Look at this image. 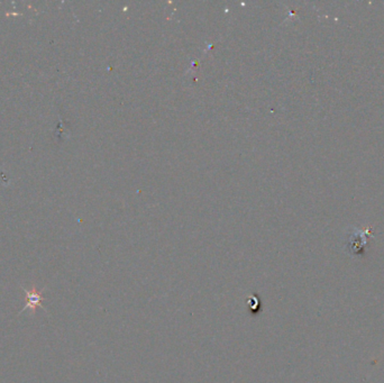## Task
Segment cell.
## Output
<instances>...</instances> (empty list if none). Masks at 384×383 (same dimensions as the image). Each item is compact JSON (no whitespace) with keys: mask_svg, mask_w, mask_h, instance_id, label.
Segmentation results:
<instances>
[{"mask_svg":"<svg viewBox=\"0 0 384 383\" xmlns=\"http://www.w3.org/2000/svg\"><path fill=\"white\" fill-rule=\"evenodd\" d=\"M371 236H372V233H371L370 227L365 228V230L353 228L351 233L348 234L346 242V248L348 253L355 256L363 255Z\"/></svg>","mask_w":384,"mask_h":383,"instance_id":"obj_1","label":"cell"},{"mask_svg":"<svg viewBox=\"0 0 384 383\" xmlns=\"http://www.w3.org/2000/svg\"><path fill=\"white\" fill-rule=\"evenodd\" d=\"M23 290H24L25 296H26V305H25V307L23 308V310H20V312L25 311L26 309H31L32 312H35L37 307L44 308V305H43L44 298H43V296L36 290L35 287H33L31 290L23 288Z\"/></svg>","mask_w":384,"mask_h":383,"instance_id":"obj_2","label":"cell"}]
</instances>
